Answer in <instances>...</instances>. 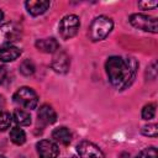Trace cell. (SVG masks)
Segmentation results:
<instances>
[{
	"instance_id": "21",
	"label": "cell",
	"mask_w": 158,
	"mask_h": 158,
	"mask_svg": "<svg viewBox=\"0 0 158 158\" xmlns=\"http://www.w3.org/2000/svg\"><path fill=\"white\" fill-rule=\"evenodd\" d=\"M142 133L146 135V136H149V137H157V135H158V126L154 125V123L144 126L142 128Z\"/></svg>"
},
{
	"instance_id": "13",
	"label": "cell",
	"mask_w": 158,
	"mask_h": 158,
	"mask_svg": "<svg viewBox=\"0 0 158 158\" xmlns=\"http://www.w3.org/2000/svg\"><path fill=\"white\" fill-rule=\"evenodd\" d=\"M21 54V49L15 46H6L0 49V60L1 62H12L19 58Z\"/></svg>"
},
{
	"instance_id": "15",
	"label": "cell",
	"mask_w": 158,
	"mask_h": 158,
	"mask_svg": "<svg viewBox=\"0 0 158 158\" xmlns=\"http://www.w3.org/2000/svg\"><path fill=\"white\" fill-rule=\"evenodd\" d=\"M12 118L20 126H28L31 123V116H30V114L26 112V111H23V110H20V109H17V110L14 111Z\"/></svg>"
},
{
	"instance_id": "17",
	"label": "cell",
	"mask_w": 158,
	"mask_h": 158,
	"mask_svg": "<svg viewBox=\"0 0 158 158\" xmlns=\"http://www.w3.org/2000/svg\"><path fill=\"white\" fill-rule=\"evenodd\" d=\"M35 64H33V62L31 60V59H25V60H22L21 62V64H20V72L23 74V75H26V77H28V75H32L33 73H35Z\"/></svg>"
},
{
	"instance_id": "7",
	"label": "cell",
	"mask_w": 158,
	"mask_h": 158,
	"mask_svg": "<svg viewBox=\"0 0 158 158\" xmlns=\"http://www.w3.org/2000/svg\"><path fill=\"white\" fill-rule=\"evenodd\" d=\"M77 151L80 158H104V153L101 152V149L89 141L80 142L77 146Z\"/></svg>"
},
{
	"instance_id": "10",
	"label": "cell",
	"mask_w": 158,
	"mask_h": 158,
	"mask_svg": "<svg viewBox=\"0 0 158 158\" xmlns=\"http://www.w3.org/2000/svg\"><path fill=\"white\" fill-rule=\"evenodd\" d=\"M49 5H51V2L44 1V0H28V1L25 2V6H26L27 11L32 16L42 15L43 12H46L48 10Z\"/></svg>"
},
{
	"instance_id": "4",
	"label": "cell",
	"mask_w": 158,
	"mask_h": 158,
	"mask_svg": "<svg viewBox=\"0 0 158 158\" xmlns=\"http://www.w3.org/2000/svg\"><path fill=\"white\" fill-rule=\"evenodd\" d=\"M14 101L19 104L20 106L25 109H35L38 104V96L37 94L28 86H22L20 88L15 94H14Z\"/></svg>"
},
{
	"instance_id": "14",
	"label": "cell",
	"mask_w": 158,
	"mask_h": 158,
	"mask_svg": "<svg viewBox=\"0 0 158 158\" xmlns=\"http://www.w3.org/2000/svg\"><path fill=\"white\" fill-rule=\"evenodd\" d=\"M52 138L62 144H69L72 141V133L67 127H58L52 132Z\"/></svg>"
},
{
	"instance_id": "22",
	"label": "cell",
	"mask_w": 158,
	"mask_h": 158,
	"mask_svg": "<svg viewBox=\"0 0 158 158\" xmlns=\"http://www.w3.org/2000/svg\"><path fill=\"white\" fill-rule=\"evenodd\" d=\"M157 5H158L157 1H141V2H138V6H139L141 9H143V10L153 9V7H156Z\"/></svg>"
},
{
	"instance_id": "2",
	"label": "cell",
	"mask_w": 158,
	"mask_h": 158,
	"mask_svg": "<svg viewBox=\"0 0 158 158\" xmlns=\"http://www.w3.org/2000/svg\"><path fill=\"white\" fill-rule=\"evenodd\" d=\"M112 27H114V22L111 19H109L106 16H99V17L94 19L93 22L90 23L89 37L94 42L101 41L111 32Z\"/></svg>"
},
{
	"instance_id": "20",
	"label": "cell",
	"mask_w": 158,
	"mask_h": 158,
	"mask_svg": "<svg viewBox=\"0 0 158 158\" xmlns=\"http://www.w3.org/2000/svg\"><path fill=\"white\" fill-rule=\"evenodd\" d=\"M137 158H157V149L154 147L144 148L143 151L139 152Z\"/></svg>"
},
{
	"instance_id": "24",
	"label": "cell",
	"mask_w": 158,
	"mask_h": 158,
	"mask_svg": "<svg viewBox=\"0 0 158 158\" xmlns=\"http://www.w3.org/2000/svg\"><path fill=\"white\" fill-rule=\"evenodd\" d=\"M4 105H5V100H4V96H2V95H0V109H1V107H4Z\"/></svg>"
},
{
	"instance_id": "3",
	"label": "cell",
	"mask_w": 158,
	"mask_h": 158,
	"mask_svg": "<svg viewBox=\"0 0 158 158\" xmlns=\"http://www.w3.org/2000/svg\"><path fill=\"white\" fill-rule=\"evenodd\" d=\"M22 30L15 22H7L0 26V49L10 46L12 42L21 38Z\"/></svg>"
},
{
	"instance_id": "9",
	"label": "cell",
	"mask_w": 158,
	"mask_h": 158,
	"mask_svg": "<svg viewBox=\"0 0 158 158\" xmlns=\"http://www.w3.org/2000/svg\"><path fill=\"white\" fill-rule=\"evenodd\" d=\"M69 64H70V62H69V57L67 56V53L58 49L53 56L52 68L57 73H67L69 69Z\"/></svg>"
},
{
	"instance_id": "18",
	"label": "cell",
	"mask_w": 158,
	"mask_h": 158,
	"mask_svg": "<svg viewBox=\"0 0 158 158\" xmlns=\"http://www.w3.org/2000/svg\"><path fill=\"white\" fill-rule=\"evenodd\" d=\"M11 122H12V116L6 111L0 110V131L7 130L11 125Z\"/></svg>"
},
{
	"instance_id": "26",
	"label": "cell",
	"mask_w": 158,
	"mask_h": 158,
	"mask_svg": "<svg viewBox=\"0 0 158 158\" xmlns=\"http://www.w3.org/2000/svg\"><path fill=\"white\" fill-rule=\"evenodd\" d=\"M0 158H5V157H2V156H0Z\"/></svg>"
},
{
	"instance_id": "25",
	"label": "cell",
	"mask_w": 158,
	"mask_h": 158,
	"mask_svg": "<svg viewBox=\"0 0 158 158\" xmlns=\"http://www.w3.org/2000/svg\"><path fill=\"white\" fill-rule=\"evenodd\" d=\"M4 19V12H2V10H0V21Z\"/></svg>"
},
{
	"instance_id": "5",
	"label": "cell",
	"mask_w": 158,
	"mask_h": 158,
	"mask_svg": "<svg viewBox=\"0 0 158 158\" xmlns=\"http://www.w3.org/2000/svg\"><path fill=\"white\" fill-rule=\"evenodd\" d=\"M80 27V21L77 15H67L59 22V35L63 40L74 37Z\"/></svg>"
},
{
	"instance_id": "11",
	"label": "cell",
	"mask_w": 158,
	"mask_h": 158,
	"mask_svg": "<svg viewBox=\"0 0 158 158\" xmlns=\"http://www.w3.org/2000/svg\"><path fill=\"white\" fill-rule=\"evenodd\" d=\"M36 47L38 51L43 53H56L59 49V43L56 38H41L36 41Z\"/></svg>"
},
{
	"instance_id": "12",
	"label": "cell",
	"mask_w": 158,
	"mask_h": 158,
	"mask_svg": "<svg viewBox=\"0 0 158 158\" xmlns=\"http://www.w3.org/2000/svg\"><path fill=\"white\" fill-rule=\"evenodd\" d=\"M37 116H38V120H40L42 123H44V125H52V123H54L56 120H57V114H56V111L53 110L52 106H49V105H47V104H44V105H42V106L40 107Z\"/></svg>"
},
{
	"instance_id": "1",
	"label": "cell",
	"mask_w": 158,
	"mask_h": 158,
	"mask_svg": "<svg viewBox=\"0 0 158 158\" xmlns=\"http://www.w3.org/2000/svg\"><path fill=\"white\" fill-rule=\"evenodd\" d=\"M137 68L138 63L132 57L122 58L118 56H112L106 60L105 64V69L110 83L118 90L127 88L132 83Z\"/></svg>"
},
{
	"instance_id": "6",
	"label": "cell",
	"mask_w": 158,
	"mask_h": 158,
	"mask_svg": "<svg viewBox=\"0 0 158 158\" xmlns=\"http://www.w3.org/2000/svg\"><path fill=\"white\" fill-rule=\"evenodd\" d=\"M130 23L142 31H148L157 33L158 32V23L156 17H151L148 15L143 14H133L130 16Z\"/></svg>"
},
{
	"instance_id": "16",
	"label": "cell",
	"mask_w": 158,
	"mask_h": 158,
	"mask_svg": "<svg viewBox=\"0 0 158 158\" xmlns=\"http://www.w3.org/2000/svg\"><path fill=\"white\" fill-rule=\"evenodd\" d=\"M10 139L15 143V144H23L25 141H26V135L23 132L22 128L20 127H14L11 131H10Z\"/></svg>"
},
{
	"instance_id": "23",
	"label": "cell",
	"mask_w": 158,
	"mask_h": 158,
	"mask_svg": "<svg viewBox=\"0 0 158 158\" xmlns=\"http://www.w3.org/2000/svg\"><path fill=\"white\" fill-rule=\"evenodd\" d=\"M6 74H7L6 68L2 67V65H0V84L4 83V80H5V78H6Z\"/></svg>"
},
{
	"instance_id": "19",
	"label": "cell",
	"mask_w": 158,
	"mask_h": 158,
	"mask_svg": "<svg viewBox=\"0 0 158 158\" xmlns=\"http://www.w3.org/2000/svg\"><path fill=\"white\" fill-rule=\"evenodd\" d=\"M156 115V105L154 104H148L143 107L142 110V118L143 120H151Z\"/></svg>"
},
{
	"instance_id": "8",
	"label": "cell",
	"mask_w": 158,
	"mask_h": 158,
	"mask_svg": "<svg viewBox=\"0 0 158 158\" xmlns=\"http://www.w3.org/2000/svg\"><path fill=\"white\" fill-rule=\"evenodd\" d=\"M37 153L40 158H57L59 154V148L58 146L49 141V139H42L37 144Z\"/></svg>"
}]
</instances>
